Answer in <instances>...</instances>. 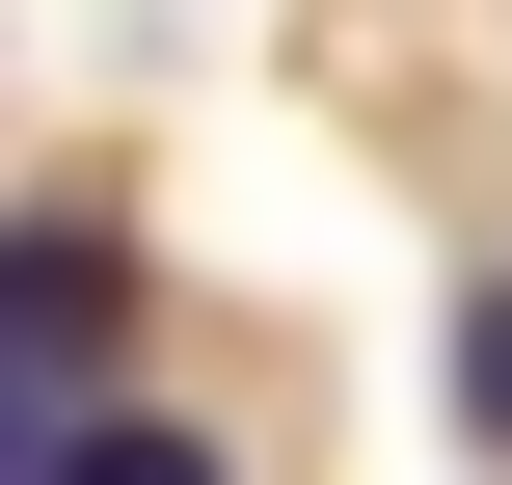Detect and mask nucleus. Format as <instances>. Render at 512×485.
<instances>
[{"instance_id":"7ed1b4c3","label":"nucleus","mask_w":512,"mask_h":485,"mask_svg":"<svg viewBox=\"0 0 512 485\" xmlns=\"http://www.w3.org/2000/svg\"><path fill=\"white\" fill-rule=\"evenodd\" d=\"M459 432H486V459H512V297H486V324H459Z\"/></svg>"},{"instance_id":"f257e3e1","label":"nucleus","mask_w":512,"mask_h":485,"mask_svg":"<svg viewBox=\"0 0 512 485\" xmlns=\"http://www.w3.org/2000/svg\"><path fill=\"white\" fill-rule=\"evenodd\" d=\"M108 324H135L108 216H81V189H27V243H0V378H27V432H108Z\"/></svg>"},{"instance_id":"f03ea898","label":"nucleus","mask_w":512,"mask_h":485,"mask_svg":"<svg viewBox=\"0 0 512 485\" xmlns=\"http://www.w3.org/2000/svg\"><path fill=\"white\" fill-rule=\"evenodd\" d=\"M27 485H243L189 405H108V432H27Z\"/></svg>"}]
</instances>
